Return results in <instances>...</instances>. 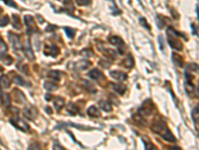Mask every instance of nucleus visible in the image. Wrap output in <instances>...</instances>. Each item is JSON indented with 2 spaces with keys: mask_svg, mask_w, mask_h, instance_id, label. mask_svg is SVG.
<instances>
[{
  "mask_svg": "<svg viewBox=\"0 0 199 150\" xmlns=\"http://www.w3.org/2000/svg\"><path fill=\"white\" fill-rule=\"evenodd\" d=\"M44 88L47 91H55L56 89H58V85L54 82H50V81H46L44 82Z\"/></svg>",
  "mask_w": 199,
  "mask_h": 150,
  "instance_id": "20",
  "label": "nucleus"
},
{
  "mask_svg": "<svg viewBox=\"0 0 199 150\" xmlns=\"http://www.w3.org/2000/svg\"><path fill=\"white\" fill-rule=\"evenodd\" d=\"M100 106H101L102 109L104 111H106V112H111V106L108 101H101V102H100Z\"/></svg>",
  "mask_w": 199,
  "mask_h": 150,
  "instance_id": "27",
  "label": "nucleus"
},
{
  "mask_svg": "<svg viewBox=\"0 0 199 150\" xmlns=\"http://www.w3.org/2000/svg\"><path fill=\"white\" fill-rule=\"evenodd\" d=\"M12 61H13L12 57H11V56H8V55H7L6 57H4V58H3V62H4L5 64H7V65L11 64V63H12Z\"/></svg>",
  "mask_w": 199,
  "mask_h": 150,
  "instance_id": "39",
  "label": "nucleus"
},
{
  "mask_svg": "<svg viewBox=\"0 0 199 150\" xmlns=\"http://www.w3.org/2000/svg\"><path fill=\"white\" fill-rule=\"evenodd\" d=\"M6 51H7V45L5 44V42L0 38V59H2V57L5 55Z\"/></svg>",
  "mask_w": 199,
  "mask_h": 150,
  "instance_id": "24",
  "label": "nucleus"
},
{
  "mask_svg": "<svg viewBox=\"0 0 199 150\" xmlns=\"http://www.w3.org/2000/svg\"><path fill=\"white\" fill-rule=\"evenodd\" d=\"M84 52H82V54L83 55H90V56H91V55H93V52L91 51V50H83Z\"/></svg>",
  "mask_w": 199,
  "mask_h": 150,
  "instance_id": "46",
  "label": "nucleus"
},
{
  "mask_svg": "<svg viewBox=\"0 0 199 150\" xmlns=\"http://www.w3.org/2000/svg\"><path fill=\"white\" fill-rule=\"evenodd\" d=\"M188 69L192 70V71H198V68H197V64L195 63H191L188 65Z\"/></svg>",
  "mask_w": 199,
  "mask_h": 150,
  "instance_id": "44",
  "label": "nucleus"
},
{
  "mask_svg": "<svg viewBox=\"0 0 199 150\" xmlns=\"http://www.w3.org/2000/svg\"><path fill=\"white\" fill-rule=\"evenodd\" d=\"M87 112H88V114L91 116V117H100V116H101V113H100L99 108L95 105L90 106Z\"/></svg>",
  "mask_w": 199,
  "mask_h": 150,
  "instance_id": "11",
  "label": "nucleus"
},
{
  "mask_svg": "<svg viewBox=\"0 0 199 150\" xmlns=\"http://www.w3.org/2000/svg\"><path fill=\"white\" fill-rule=\"evenodd\" d=\"M91 62L89 61H86V60H81V61H79L78 63H76V68L80 69V70H85L87 69L89 66H91Z\"/></svg>",
  "mask_w": 199,
  "mask_h": 150,
  "instance_id": "18",
  "label": "nucleus"
},
{
  "mask_svg": "<svg viewBox=\"0 0 199 150\" xmlns=\"http://www.w3.org/2000/svg\"><path fill=\"white\" fill-rule=\"evenodd\" d=\"M46 111H47L48 113H52V110L49 108V106H46Z\"/></svg>",
  "mask_w": 199,
  "mask_h": 150,
  "instance_id": "50",
  "label": "nucleus"
},
{
  "mask_svg": "<svg viewBox=\"0 0 199 150\" xmlns=\"http://www.w3.org/2000/svg\"><path fill=\"white\" fill-rule=\"evenodd\" d=\"M64 5L67 7L68 11L73 12L74 11V5L72 3V0H64Z\"/></svg>",
  "mask_w": 199,
  "mask_h": 150,
  "instance_id": "30",
  "label": "nucleus"
},
{
  "mask_svg": "<svg viewBox=\"0 0 199 150\" xmlns=\"http://www.w3.org/2000/svg\"><path fill=\"white\" fill-rule=\"evenodd\" d=\"M191 27H192V30H193V34H195L197 36V29H196V26L194 25V24H191Z\"/></svg>",
  "mask_w": 199,
  "mask_h": 150,
  "instance_id": "48",
  "label": "nucleus"
},
{
  "mask_svg": "<svg viewBox=\"0 0 199 150\" xmlns=\"http://www.w3.org/2000/svg\"><path fill=\"white\" fill-rule=\"evenodd\" d=\"M48 76H49L50 78L54 79L56 81H59L60 79H61V73H60L59 71H56V70L50 71L49 73H48Z\"/></svg>",
  "mask_w": 199,
  "mask_h": 150,
  "instance_id": "23",
  "label": "nucleus"
},
{
  "mask_svg": "<svg viewBox=\"0 0 199 150\" xmlns=\"http://www.w3.org/2000/svg\"><path fill=\"white\" fill-rule=\"evenodd\" d=\"M28 150H40V147H39V144L34 142V143L30 144V146L28 147Z\"/></svg>",
  "mask_w": 199,
  "mask_h": 150,
  "instance_id": "36",
  "label": "nucleus"
},
{
  "mask_svg": "<svg viewBox=\"0 0 199 150\" xmlns=\"http://www.w3.org/2000/svg\"><path fill=\"white\" fill-rule=\"evenodd\" d=\"M167 34L169 35H172V36H175V37H183L185 40H187V37H185L182 33L180 32H177L176 30H174L172 27H168V29H167Z\"/></svg>",
  "mask_w": 199,
  "mask_h": 150,
  "instance_id": "21",
  "label": "nucleus"
},
{
  "mask_svg": "<svg viewBox=\"0 0 199 150\" xmlns=\"http://www.w3.org/2000/svg\"><path fill=\"white\" fill-rule=\"evenodd\" d=\"M24 20H25V23H26V25H27V32L32 33V32L37 31V28H36V25H35V20H34V18L32 16L26 15L25 17H24Z\"/></svg>",
  "mask_w": 199,
  "mask_h": 150,
  "instance_id": "5",
  "label": "nucleus"
},
{
  "mask_svg": "<svg viewBox=\"0 0 199 150\" xmlns=\"http://www.w3.org/2000/svg\"><path fill=\"white\" fill-rule=\"evenodd\" d=\"M24 114H25L26 117L28 118V119L30 120H34L36 117H37V114H38V111L36 109L34 106L32 105H29L27 107L24 109Z\"/></svg>",
  "mask_w": 199,
  "mask_h": 150,
  "instance_id": "7",
  "label": "nucleus"
},
{
  "mask_svg": "<svg viewBox=\"0 0 199 150\" xmlns=\"http://www.w3.org/2000/svg\"><path fill=\"white\" fill-rule=\"evenodd\" d=\"M8 37H9V40H10L12 46H13L14 49H20L21 48V43H20V39H19V36L14 34V33H11L9 32L8 33Z\"/></svg>",
  "mask_w": 199,
  "mask_h": 150,
  "instance_id": "8",
  "label": "nucleus"
},
{
  "mask_svg": "<svg viewBox=\"0 0 199 150\" xmlns=\"http://www.w3.org/2000/svg\"><path fill=\"white\" fill-rule=\"evenodd\" d=\"M76 2L80 6H88L92 3V0H76Z\"/></svg>",
  "mask_w": 199,
  "mask_h": 150,
  "instance_id": "33",
  "label": "nucleus"
},
{
  "mask_svg": "<svg viewBox=\"0 0 199 150\" xmlns=\"http://www.w3.org/2000/svg\"><path fill=\"white\" fill-rule=\"evenodd\" d=\"M64 104H65V101L62 97H56V99L54 100V106L58 112L64 107Z\"/></svg>",
  "mask_w": 199,
  "mask_h": 150,
  "instance_id": "14",
  "label": "nucleus"
},
{
  "mask_svg": "<svg viewBox=\"0 0 199 150\" xmlns=\"http://www.w3.org/2000/svg\"><path fill=\"white\" fill-rule=\"evenodd\" d=\"M12 25L15 29H21V22L19 15H16V14L12 15Z\"/></svg>",
  "mask_w": 199,
  "mask_h": 150,
  "instance_id": "17",
  "label": "nucleus"
},
{
  "mask_svg": "<svg viewBox=\"0 0 199 150\" xmlns=\"http://www.w3.org/2000/svg\"><path fill=\"white\" fill-rule=\"evenodd\" d=\"M67 112L69 113L70 115L74 116V115H76L78 112H79V108H78V106L76 105V104L70 103L69 105H68V107H67Z\"/></svg>",
  "mask_w": 199,
  "mask_h": 150,
  "instance_id": "15",
  "label": "nucleus"
},
{
  "mask_svg": "<svg viewBox=\"0 0 199 150\" xmlns=\"http://www.w3.org/2000/svg\"><path fill=\"white\" fill-rule=\"evenodd\" d=\"M54 29H57V26H55V25H48L47 31H51V30H54Z\"/></svg>",
  "mask_w": 199,
  "mask_h": 150,
  "instance_id": "47",
  "label": "nucleus"
},
{
  "mask_svg": "<svg viewBox=\"0 0 199 150\" xmlns=\"http://www.w3.org/2000/svg\"><path fill=\"white\" fill-rule=\"evenodd\" d=\"M24 52H25V54H26V56H27L28 59L34 60L35 56H34V53H33L32 49H31V47H30V43H29V41L26 42V46H25V49H24Z\"/></svg>",
  "mask_w": 199,
  "mask_h": 150,
  "instance_id": "12",
  "label": "nucleus"
},
{
  "mask_svg": "<svg viewBox=\"0 0 199 150\" xmlns=\"http://www.w3.org/2000/svg\"><path fill=\"white\" fill-rule=\"evenodd\" d=\"M1 13H2V8L0 7V14H1Z\"/></svg>",
  "mask_w": 199,
  "mask_h": 150,
  "instance_id": "52",
  "label": "nucleus"
},
{
  "mask_svg": "<svg viewBox=\"0 0 199 150\" xmlns=\"http://www.w3.org/2000/svg\"><path fill=\"white\" fill-rule=\"evenodd\" d=\"M10 84H11V82L6 75H2V76L0 77V86H2L3 88L6 89V88H9V87H10Z\"/></svg>",
  "mask_w": 199,
  "mask_h": 150,
  "instance_id": "16",
  "label": "nucleus"
},
{
  "mask_svg": "<svg viewBox=\"0 0 199 150\" xmlns=\"http://www.w3.org/2000/svg\"><path fill=\"white\" fill-rule=\"evenodd\" d=\"M2 102L5 106H9L10 105V102H11V99H10V95L9 94L5 93L3 95V100H2Z\"/></svg>",
  "mask_w": 199,
  "mask_h": 150,
  "instance_id": "31",
  "label": "nucleus"
},
{
  "mask_svg": "<svg viewBox=\"0 0 199 150\" xmlns=\"http://www.w3.org/2000/svg\"><path fill=\"white\" fill-rule=\"evenodd\" d=\"M109 41H110V43L116 45V46L118 47V53H120V54H123V50L122 49V47L125 46V42H123V40L122 39V38L118 37V36L114 35V36H111V37L109 38Z\"/></svg>",
  "mask_w": 199,
  "mask_h": 150,
  "instance_id": "3",
  "label": "nucleus"
},
{
  "mask_svg": "<svg viewBox=\"0 0 199 150\" xmlns=\"http://www.w3.org/2000/svg\"><path fill=\"white\" fill-rule=\"evenodd\" d=\"M172 60H173V62L175 63L178 67H182L183 66V59L181 56H179L178 54H176V53H173L172 54Z\"/></svg>",
  "mask_w": 199,
  "mask_h": 150,
  "instance_id": "19",
  "label": "nucleus"
},
{
  "mask_svg": "<svg viewBox=\"0 0 199 150\" xmlns=\"http://www.w3.org/2000/svg\"><path fill=\"white\" fill-rule=\"evenodd\" d=\"M2 69H3V68H2V67L0 66V71H2Z\"/></svg>",
  "mask_w": 199,
  "mask_h": 150,
  "instance_id": "54",
  "label": "nucleus"
},
{
  "mask_svg": "<svg viewBox=\"0 0 199 150\" xmlns=\"http://www.w3.org/2000/svg\"><path fill=\"white\" fill-rule=\"evenodd\" d=\"M9 23V17L8 16H4V17H2L0 19V27H4V26H6L7 24Z\"/></svg>",
  "mask_w": 199,
  "mask_h": 150,
  "instance_id": "35",
  "label": "nucleus"
},
{
  "mask_svg": "<svg viewBox=\"0 0 199 150\" xmlns=\"http://www.w3.org/2000/svg\"><path fill=\"white\" fill-rule=\"evenodd\" d=\"M2 95V92H1V88H0V96Z\"/></svg>",
  "mask_w": 199,
  "mask_h": 150,
  "instance_id": "53",
  "label": "nucleus"
},
{
  "mask_svg": "<svg viewBox=\"0 0 199 150\" xmlns=\"http://www.w3.org/2000/svg\"><path fill=\"white\" fill-rule=\"evenodd\" d=\"M171 150H181L180 147H177V146H174V147H172Z\"/></svg>",
  "mask_w": 199,
  "mask_h": 150,
  "instance_id": "51",
  "label": "nucleus"
},
{
  "mask_svg": "<svg viewBox=\"0 0 199 150\" xmlns=\"http://www.w3.org/2000/svg\"><path fill=\"white\" fill-rule=\"evenodd\" d=\"M4 1L6 2V4H7V5L12 6V7H14V8H16V7H17L16 3L13 1V0H4Z\"/></svg>",
  "mask_w": 199,
  "mask_h": 150,
  "instance_id": "45",
  "label": "nucleus"
},
{
  "mask_svg": "<svg viewBox=\"0 0 199 150\" xmlns=\"http://www.w3.org/2000/svg\"><path fill=\"white\" fill-rule=\"evenodd\" d=\"M13 80H14L15 83L19 84V85H21V86H30V85H28V84H26L27 82L24 80V79L20 76V75H15Z\"/></svg>",
  "mask_w": 199,
  "mask_h": 150,
  "instance_id": "26",
  "label": "nucleus"
},
{
  "mask_svg": "<svg viewBox=\"0 0 199 150\" xmlns=\"http://www.w3.org/2000/svg\"><path fill=\"white\" fill-rule=\"evenodd\" d=\"M45 97H46V100H47V101H50L51 99H52V96L49 95V94H47V95H46Z\"/></svg>",
  "mask_w": 199,
  "mask_h": 150,
  "instance_id": "49",
  "label": "nucleus"
},
{
  "mask_svg": "<svg viewBox=\"0 0 199 150\" xmlns=\"http://www.w3.org/2000/svg\"><path fill=\"white\" fill-rule=\"evenodd\" d=\"M198 115H199L198 107L196 106V107L192 110V119H193L194 124H196V125H198Z\"/></svg>",
  "mask_w": 199,
  "mask_h": 150,
  "instance_id": "29",
  "label": "nucleus"
},
{
  "mask_svg": "<svg viewBox=\"0 0 199 150\" xmlns=\"http://www.w3.org/2000/svg\"><path fill=\"white\" fill-rule=\"evenodd\" d=\"M46 51H48V50H46ZM49 51H50L49 55H51L52 57H56L60 53L59 48L56 46V45H51V46H49Z\"/></svg>",
  "mask_w": 199,
  "mask_h": 150,
  "instance_id": "25",
  "label": "nucleus"
},
{
  "mask_svg": "<svg viewBox=\"0 0 199 150\" xmlns=\"http://www.w3.org/2000/svg\"><path fill=\"white\" fill-rule=\"evenodd\" d=\"M156 25H157V27H158L159 29H161L164 26V20L162 19V16H160V15L157 16V18H156Z\"/></svg>",
  "mask_w": 199,
  "mask_h": 150,
  "instance_id": "34",
  "label": "nucleus"
},
{
  "mask_svg": "<svg viewBox=\"0 0 199 150\" xmlns=\"http://www.w3.org/2000/svg\"><path fill=\"white\" fill-rule=\"evenodd\" d=\"M53 150H65L64 147L62 146V145H60L59 143H54V145H53Z\"/></svg>",
  "mask_w": 199,
  "mask_h": 150,
  "instance_id": "42",
  "label": "nucleus"
},
{
  "mask_svg": "<svg viewBox=\"0 0 199 150\" xmlns=\"http://www.w3.org/2000/svg\"><path fill=\"white\" fill-rule=\"evenodd\" d=\"M154 111V105L153 103L151 102V100H146L142 103V107L139 108V113L144 116H149V114H151L152 112Z\"/></svg>",
  "mask_w": 199,
  "mask_h": 150,
  "instance_id": "2",
  "label": "nucleus"
},
{
  "mask_svg": "<svg viewBox=\"0 0 199 150\" xmlns=\"http://www.w3.org/2000/svg\"><path fill=\"white\" fill-rule=\"evenodd\" d=\"M65 31H66L67 35L69 38H73L75 35V33H76V31H75V29H72L70 27H65Z\"/></svg>",
  "mask_w": 199,
  "mask_h": 150,
  "instance_id": "32",
  "label": "nucleus"
},
{
  "mask_svg": "<svg viewBox=\"0 0 199 150\" xmlns=\"http://www.w3.org/2000/svg\"><path fill=\"white\" fill-rule=\"evenodd\" d=\"M168 42H169L170 47L175 50H181L183 48V45H182V43H181V41H179L175 36H172V35L168 34Z\"/></svg>",
  "mask_w": 199,
  "mask_h": 150,
  "instance_id": "6",
  "label": "nucleus"
},
{
  "mask_svg": "<svg viewBox=\"0 0 199 150\" xmlns=\"http://www.w3.org/2000/svg\"><path fill=\"white\" fill-rule=\"evenodd\" d=\"M139 23L142 24V25H144V28H147V29H149V28H150V27H149V25L147 24V22L145 21V19H144V17H140V18H139Z\"/></svg>",
  "mask_w": 199,
  "mask_h": 150,
  "instance_id": "40",
  "label": "nucleus"
},
{
  "mask_svg": "<svg viewBox=\"0 0 199 150\" xmlns=\"http://www.w3.org/2000/svg\"><path fill=\"white\" fill-rule=\"evenodd\" d=\"M10 121L14 126L17 127L18 129L22 130V131H28L29 130V125L24 122L22 119H20V118H12Z\"/></svg>",
  "mask_w": 199,
  "mask_h": 150,
  "instance_id": "4",
  "label": "nucleus"
},
{
  "mask_svg": "<svg viewBox=\"0 0 199 150\" xmlns=\"http://www.w3.org/2000/svg\"><path fill=\"white\" fill-rule=\"evenodd\" d=\"M123 64L125 65L127 68H132V67L133 66V64H135V62H133V58L132 55H128V56L127 57V59H125L123 61Z\"/></svg>",
  "mask_w": 199,
  "mask_h": 150,
  "instance_id": "22",
  "label": "nucleus"
},
{
  "mask_svg": "<svg viewBox=\"0 0 199 150\" xmlns=\"http://www.w3.org/2000/svg\"><path fill=\"white\" fill-rule=\"evenodd\" d=\"M133 119H135V120H137L138 122H142V123H144V119L142 117V115L135 114V115H133Z\"/></svg>",
  "mask_w": 199,
  "mask_h": 150,
  "instance_id": "43",
  "label": "nucleus"
},
{
  "mask_svg": "<svg viewBox=\"0 0 199 150\" xmlns=\"http://www.w3.org/2000/svg\"><path fill=\"white\" fill-rule=\"evenodd\" d=\"M111 88L115 90V92L121 94V95H123V93L125 92V86L123 85V84H121V83H113L111 84Z\"/></svg>",
  "mask_w": 199,
  "mask_h": 150,
  "instance_id": "10",
  "label": "nucleus"
},
{
  "mask_svg": "<svg viewBox=\"0 0 199 150\" xmlns=\"http://www.w3.org/2000/svg\"><path fill=\"white\" fill-rule=\"evenodd\" d=\"M158 42H159V48H160V50H162L163 51L164 50V44H163V37L160 35V36H158Z\"/></svg>",
  "mask_w": 199,
  "mask_h": 150,
  "instance_id": "38",
  "label": "nucleus"
},
{
  "mask_svg": "<svg viewBox=\"0 0 199 150\" xmlns=\"http://www.w3.org/2000/svg\"><path fill=\"white\" fill-rule=\"evenodd\" d=\"M99 64H100V65H102V66H103L104 68H108V67L111 65L110 62L106 61V60H101V61L99 62Z\"/></svg>",
  "mask_w": 199,
  "mask_h": 150,
  "instance_id": "41",
  "label": "nucleus"
},
{
  "mask_svg": "<svg viewBox=\"0 0 199 150\" xmlns=\"http://www.w3.org/2000/svg\"><path fill=\"white\" fill-rule=\"evenodd\" d=\"M144 142L145 144V150H158L156 148V146H155V145H153L151 142L149 141V138L145 139V137H144Z\"/></svg>",
  "mask_w": 199,
  "mask_h": 150,
  "instance_id": "28",
  "label": "nucleus"
},
{
  "mask_svg": "<svg viewBox=\"0 0 199 150\" xmlns=\"http://www.w3.org/2000/svg\"><path fill=\"white\" fill-rule=\"evenodd\" d=\"M151 130L154 133H157L158 135H160L163 139H165L166 141L169 142H175V137L173 136V134L169 130V128L167 127L166 123L158 120V121H154L151 124Z\"/></svg>",
  "mask_w": 199,
  "mask_h": 150,
  "instance_id": "1",
  "label": "nucleus"
},
{
  "mask_svg": "<svg viewBox=\"0 0 199 150\" xmlns=\"http://www.w3.org/2000/svg\"><path fill=\"white\" fill-rule=\"evenodd\" d=\"M89 76L91 77L92 79H94V80H98V79H100L101 77H103V73H102L99 69H93L89 72Z\"/></svg>",
  "mask_w": 199,
  "mask_h": 150,
  "instance_id": "13",
  "label": "nucleus"
},
{
  "mask_svg": "<svg viewBox=\"0 0 199 150\" xmlns=\"http://www.w3.org/2000/svg\"><path fill=\"white\" fill-rule=\"evenodd\" d=\"M110 75L111 77H113L114 79H116V80H120V81H123L125 80V79L128 78L127 74L125 73V72L123 71H118V70H116V71H111Z\"/></svg>",
  "mask_w": 199,
  "mask_h": 150,
  "instance_id": "9",
  "label": "nucleus"
},
{
  "mask_svg": "<svg viewBox=\"0 0 199 150\" xmlns=\"http://www.w3.org/2000/svg\"><path fill=\"white\" fill-rule=\"evenodd\" d=\"M106 51H108L107 52V55H108V57H111V58H116V51L115 50H111V49H108V50H106Z\"/></svg>",
  "mask_w": 199,
  "mask_h": 150,
  "instance_id": "37",
  "label": "nucleus"
}]
</instances>
